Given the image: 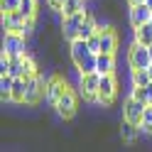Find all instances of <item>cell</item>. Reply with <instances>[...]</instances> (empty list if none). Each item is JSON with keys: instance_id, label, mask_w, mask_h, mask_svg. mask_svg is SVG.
I'll return each mask as SVG.
<instances>
[{"instance_id": "ac0fdd59", "label": "cell", "mask_w": 152, "mask_h": 152, "mask_svg": "<svg viewBox=\"0 0 152 152\" xmlns=\"http://www.w3.org/2000/svg\"><path fill=\"white\" fill-rule=\"evenodd\" d=\"M37 7H39V0H22L20 3V15L25 17V20H34L37 17Z\"/></svg>"}, {"instance_id": "d6986e66", "label": "cell", "mask_w": 152, "mask_h": 152, "mask_svg": "<svg viewBox=\"0 0 152 152\" xmlns=\"http://www.w3.org/2000/svg\"><path fill=\"white\" fill-rule=\"evenodd\" d=\"M12 83H15V76H12V74H0V98L7 101V103H10Z\"/></svg>"}, {"instance_id": "4316f807", "label": "cell", "mask_w": 152, "mask_h": 152, "mask_svg": "<svg viewBox=\"0 0 152 152\" xmlns=\"http://www.w3.org/2000/svg\"><path fill=\"white\" fill-rule=\"evenodd\" d=\"M64 3H66V0H47V5H49V7H52L54 12H61V7H64Z\"/></svg>"}, {"instance_id": "30bf717a", "label": "cell", "mask_w": 152, "mask_h": 152, "mask_svg": "<svg viewBox=\"0 0 152 152\" xmlns=\"http://www.w3.org/2000/svg\"><path fill=\"white\" fill-rule=\"evenodd\" d=\"M3 30L27 34V20L20 15V10H7V12H3Z\"/></svg>"}, {"instance_id": "603a6c76", "label": "cell", "mask_w": 152, "mask_h": 152, "mask_svg": "<svg viewBox=\"0 0 152 152\" xmlns=\"http://www.w3.org/2000/svg\"><path fill=\"white\" fill-rule=\"evenodd\" d=\"M142 132H147V135H152V103L150 106H145V113H142V125H140Z\"/></svg>"}, {"instance_id": "5b68a950", "label": "cell", "mask_w": 152, "mask_h": 152, "mask_svg": "<svg viewBox=\"0 0 152 152\" xmlns=\"http://www.w3.org/2000/svg\"><path fill=\"white\" fill-rule=\"evenodd\" d=\"M128 64L130 69H147L152 64V56H150V49L140 42H132L130 44V52H128Z\"/></svg>"}, {"instance_id": "9c48e42d", "label": "cell", "mask_w": 152, "mask_h": 152, "mask_svg": "<svg viewBox=\"0 0 152 152\" xmlns=\"http://www.w3.org/2000/svg\"><path fill=\"white\" fill-rule=\"evenodd\" d=\"M145 106H147V103H142V101H137V98L128 96V101L123 103V118L130 120V123H135V125H142V113H145Z\"/></svg>"}, {"instance_id": "6da1fadb", "label": "cell", "mask_w": 152, "mask_h": 152, "mask_svg": "<svg viewBox=\"0 0 152 152\" xmlns=\"http://www.w3.org/2000/svg\"><path fill=\"white\" fill-rule=\"evenodd\" d=\"M86 15H88V10H79V12H74V15H64L61 17L59 30H61V34H64L66 42H74L76 37H79V27H81L83 20H86Z\"/></svg>"}, {"instance_id": "7c38bea8", "label": "cell", "mask_w": 152, "mask_h": 152, "mask_svg": "<svg viewBox=\"0 0 152 152\" xmlns=\"http://www.w3.org/2000/svg\"><path fill=\"white\" fill-rule=\"evenodd\" d=\"M88 54H93V52H91V47H88V39H83V37H76L74 42H69V56H71L74 66H79Z\"/></svg>"}, {"instance_id": "d4e9b609", "label": "cell", "mask_w": 152, "mask_h": 152, "mask_svg": "<svg viewBox=\"0 0 152 152\" xmlns=\"http://www.w3.org/2000/svg\"><path fill=\"white\" fill-rule=\"evenodd\" d=\"M20 3H22V0H0V10H3V12L17 10V7H20Z\"/></svg>"}, {"instance_id": "44dd1931", "label": "cell", "mask_w": 152, "mask_h": 152, "mask_svg": "<svg viewBox=\"0 0 152 152\" xmlns=\"http://www.w3.org/2000/svg\"><path fill=\"white\" fill-rule=\"evenodd\" d=\"M79 10H86V0H66L59 15L64 17V15H74V12H79Z\"/></svg>"}, {"instance_id": "3957f363", "label": "cell", "mask_w": 152, "mask_h": 152, "mask_svg": "<svg viewBox=\"0 0 152 152\" xmlns=\"http://www.w3.org/2000/svg\"><path fill=\"white\" fill-rule=\"evenodd\" d=\"M98 88H101V74H98V71L79 74V93H81L86 101H93V103H96Z\"/></svg>"}, {"instance_id": "4dcf8cb0", "label": "cell", "mask_w": 152, "mask_h": 152, "mask_svg": "<svg viewBox=\"0 0 152 152\" xmlns=\"http://www.w3.org/2000/svg\"><path fill=\"white\" fill-rule=\"evenodd\" d=\"M147 49H150V56H152V44H150V47H147Z\"/></svg>"}, {"instance_id": "5bb4252c", "label": "cell", "mask_w": 152, "mask_h": 152, "mask_svg": "<svg viewBox=\"0 0 152 152\" xmlns=\"http://www.w3.org/2000/svg\"><path fill=\"white\" fill-rule=\"evenodd\" d=\"M96 71L103 76V74H115V54H106L101 52L98 54V61H96Z\"/></svg>"}, {"instance_id": "4fadbf2b", "label": "cell", "mask_w": 152, "mask_h": 152, "mask_svg": "<svg viewBox=\"0 0 152 152\" xmlns=\"http://www.w3.org/2000/svg\"><path fill=\"white\" fill-rule=\"evenodd\" d=\"M118 49V34L113 32V27H101V52L115 54Z\"/></svg>"}, {"instance_id": "cb8c5ba5", "label": "cell", "mask_w": 152, "mask_h": 152, "mask_svg": "<svg viewBox=\"0 0 152 152\" xmlns=\"http://www.w3.org/2000/svg\"><path fill=\"white\" fill-rule=\"evenodd\" d=\"M88 47H91L93 54H101V30L93 34V37H88Z\"/></svg>"}, {"instance_id": "7a4b0ae2", "label": "cell", "mask_w": 152, "mask_h": 152, "mask_svg": "<svg viewBox=\"0 0 152 152\" xmlns=\"http://www.w3.org/2000/svg\"><path fill=\"white\" fill-rule=\"evenodd\" d=\"M3 54H7V56L27 54V34H22V32H5L3 34Z\"/></svg>"}, {"instance_id": "e0dca14e", "label": "cell", "mask_w": 152, "mask_h": 152, "mask_svg": "<svg viewBox=\"0 0 152 152\" xmlns=\"http://www.w3.org/2000/svg\"><path fill=\"white\" fill-rule=\"evenodd\" d=\"M135 42L145 44V47H150V44H152V20H150V22H145V25H140L137 30H135Z\"/></svg>"}, {"instance_id": "484cf974", "label": "cell", "mask_w": 152, "mask_h": 152, "mask_svg": "<svg viewBox=\"0 0 152 152\" xmlns=\"http://www.w3.org/2000/svg\"><path fill=\"white\" fill-rule=\"evenodd\" d=\"M0 74H10V56L7 54L0 56Z\"/></svg>"}, {"instance_id": "8fae6325", "label": "cell", "mask_w": 152, "mask_h": 152, "mask_svg": "<svg viewBox=\"0 0 152 152\" xmlns=\"http://www.w3.org/2000/svg\"><path fill=\"white\" fill-rule=\"evenodd\" d=\"M128 15H130V25H132V30H137L140 25H145V22H150V20H152V7H150L147 3L130 5Z\"/></svg>"}, {"instance_id": "f1b7e54d", "label": "cell", "mask_w": 152, "mask_h": 152, "mask_svg": "<svg viewBox=\"0 0 152 152\" xmlns=\"http://www.w3.org/2000/svg\"><path fill=\"white\" fill-rule=\"evenodd\" d=\"M140 3H145V0H128V5H140Z\"/></svg>"}, {"instance_id": "277c9868", "label": "cell", "mask_w": 152, "mask_h": 152, "mask_svg": "<svg viewBox=\"0 0 152 152\" xmlns=\"http://www.w3.org/2000/svg\"><path fill=\"white\" fill-rule=\"evenodd\" d=\"M115 93H118V79H115V74H103L101 76V88H98V98L96 103L103 108H108L113 98H115Z\"/></svg>"}, {"instance_id": "8992f818", "label": "cell", "mask_w": 152, "mask_h": 152, "mask_svg": "<svg viewBox=\"0 0 152 152\" xmlns=\"http://www.w3.org/2000/svg\"><path fill=\"white\" fill-rule=\"evenodd\" d=\"M54 108H56V113H59L64 120L74 118V115H76V108H79V98H76V91L66 86V91L61 93V98L56 101V106H54Z\"/></svg>"}, {"instance_id": "2e32d148", "label": "cell", "mask_w": 152, "mask_h": 152, "mask_svg": "<svg viewBox=\"0 0 152 152\" xmlns=\"http://www.w3.org/2000/svg\"><path fill=\"white\" fill-rule=\"evenodd\" d=\"M137 130H140V125H135V123H130V120L123 118V123H120V137L125 142H135L137 140Z\"/></svg>"}, {"instance_id": "83f0119b", "label": "cell", "mask_w": 152, "mask_h": 152, "mask_svg": "<svg viewBox=\"0 0 152 152\" xmlns=\"http://www.w3.org/2000/svg\"><path fill=\"white\" fill-rule=\"evenodd\" d=\"M145 96H147V103H152V81L145 86Z\"/></svg>"}, {"instance_id": "ffe728a7", "label": "cell", "mask_w": 152, "mask_h": 152, "mask_svg": "<svg viewBox=\"0 0 152 152\" xmlns=\"http://www.w3.org/2000/svg\"><path fill=\"white\" fill-rule=\"evenodd\" d=\"M130 79H132V86H147V83L152 81L147 69H132L130 71Z\"/></svg>"}, {"instance_id": "f546056e", "label": "cell", "mask_w": 152, "mask_h": 152, "mask_svg": "<svg viewBox=\"0 0 152 152\" xmlns=\"http://www.w3.org/2000/svg\"><path fill=\"white\" fill-rule=\"evenodd\" d=\"M145 3H147V5H150V7H152V0H145Z\"/></svg>"}, {"instance_id": "ba28073f", "label": "cell", "mask_w": 152, "mask_h": 152, "mask_svg": "<svg viewBox=\"0 0 152 152\" xmlns=\"http://www.w3.org/2000/svg\"><path fill=\"white\" fill-rule=\"evenodd\" d=\"M64 91H66V81L61 76H52V79H47V83H44V101L54 108Z\"/></svg>"}, {"instance_id": "9a60e30c", "label": "cell", "mask_w": 152, "mask_h": 152, "mask_svg": "<svg viewBox=\"0 0 152 152\" xmlns=\"http://www.w3.org/2000/svg\"><path fill=\"white\" fill-rule=\"evenodd\" d=\"M25 96H27V79L17 76L12 83V91H10V103H25Z\"/></svg>"}, {"instance_id": "52a82bcc", "label": "cell", "mask_w": 152, "mask_h": 152, "mask_svg": "<svg viewBox=\"0 0 152 152\" xmlns=\"http://www.w3.org/2000/svg\"><path fill=\"white\" fill-rule=\"evenodd\" d=\"M44 79L39 74H34L27 79V96H25V106H37L42 98H44Z\"/></svg>"}, {"instance_id": "7402d4cb", "label": "cell", "mask_w": 152, "mask_h": 152, "mask_svg": "<svg viewBox=\"0 0 152 152\" xmlns=\"http://www.w3.org/2000/svg\"><path fill=\"white\" fill-rule=\"evenodd\" d=\"M96 61H98V54H88L86 59L76 66V71H79V74H91V71H96Z\"/></svg>"}]
</instances>
